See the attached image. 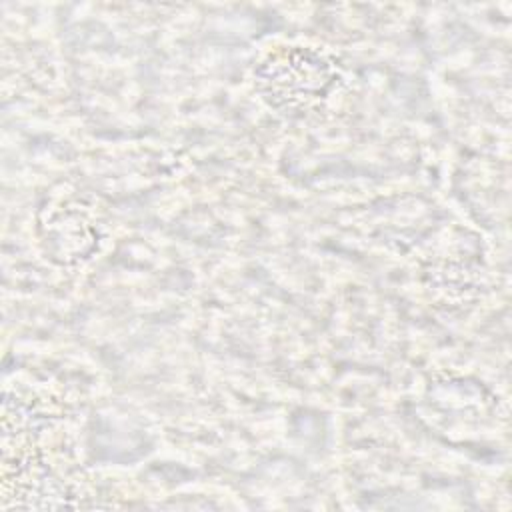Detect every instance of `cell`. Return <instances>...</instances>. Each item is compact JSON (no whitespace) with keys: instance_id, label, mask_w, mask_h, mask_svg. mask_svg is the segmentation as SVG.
I'll return each mask as SVG.
<instances>
[{"instance_id":"6da1fadb","label":"cell","mask_w":512,"mask_h":512,"mask_svg":"<svg viewBox=\"0 0 512 512\" xmlns=\"http://www.w3.org/2000/svg\"><path fill=\"white\" fill-rule=\"evenodd\" d=\"M342 82L340 68L328 52L310 44H278L254 66V84L274 110L308 112L326 102Z\"/></svg>"}]
</instances>
